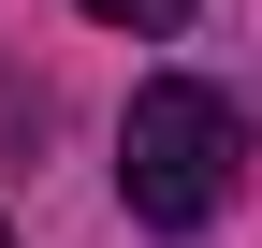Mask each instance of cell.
I'll return each mask as SVG.
<instances>
[{
    "label": "cell",
    "instance_id": "1",
    "mask_svg": "<svg viewBox=\"0 0 262 248\" xmlns=\"http://www.w3.org/2000/svg\"><path fill=\"white\" fill-rule=\"evenodd\" d=\"M117 190H131L146 234H204L219 190H233V102L189 88V73L131 88V117H117Z\"/></svg>",
    "mask_w": 262,
    "mask_h": 248
},
{
    "label": "cell",
    "instance_id": "2",
    "mask_svg": "<svg viewBox=\"0 0 262 248\" xmlns=\"http://www.w3.org/2000/svg\"><path fill=\"white\" fill-rule=\"evenodd\" d=\"M88 15H102V29H175L189 0H88Z\"/></svg>",
    "mask_w": 262,
    "mask_h": 248
},
{
    "label": "cell",
    "instance_id": "3",
    "mask_svg": "<svg viewBox=\"0 0 262 248\" xmlns=\"http://www.w3.org/2000/svg\"><path fill=\"white\" fill-rule=\"evenodd\" d=\"M0 248H15V234H0Z\"/></svg>",
    "mask_w": 262,
    "mask_h": 248
}]
</instances>
